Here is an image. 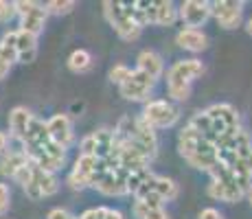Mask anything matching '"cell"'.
Segmentation results:
<instances>
[{"instance_id":"603a6c76","label":"cell","mask_w":252,"mask_h":219,"mask_svg":"<svg viewBox=\"0 0 252 219\" xmlns=\"http://www.w3.org/2000/svg\"><path fill=\"white\" fill-rule=\"evenodd\" d=\"M129 72H132V68H127L125 64H116L112 70H110V81L116 84V86H121L129 77Z\"/></svg>"},{"instance_id":"7402d4cb","label":"cell","mask_w":252,"mask_h":219,"mask_svg":"<svg viewBox=\"0 0 252 219\" xmlns=\"http://www.w3.org/2000/svg\"><path fill=\"white\" fill-rule=\"evenodd\" d=\"M75 7H77L75 0H51V2L44 4L48 16H66V13H70Z\"/></svg>"},{"instance_id":"4316f807","label":"cell","mask_w":252,"mask_h":219,"mask_svg":"<svg viewBox=\"0 0 252 219\" xmlns=\"http://www.w3.org/2000/svg\"><path fill=\"white\" fill-rule=\"evenodd\" d=\"M24 193H27V197L29 199H33V202H37V199H42V191H40V187L35 184V180H31V182H27L24 184Z\"/></svg>"},{"instance_id":"3957f363","label":"cell","mask_w":252,"mask_h":219,"mask_svg":"<svg viewBox=\"0 0 252 219\" xmlns=\"http://www.w3.org/2000/svg\"><path fill=\"white\" fill-rule=\"evenodd\" d=\"M211 184H208V195L213 199H220V202H239L241 197H246V193L237 187V182L232 180V175L228 171V167H224L221 162H217L211 169Z\"/></svg>"},{"instance_id":"ac0fdd59","label":"cell","mask_w":252,"mask_h":219,"mask_svg":"<svg viewBox=\"0 0 252 219\" xmlns=\"http://www.w3.org/2000/svg\"><path fill=\"white\" fill-rule=\"evenodd\" d=\"M178 20V9L173 2L162 0V2H154V24L158 27H171Z\"/></svg>"},{"instance_id":"4dcf8cb0","label":"cell","mask_w":252,"mask_h":219,"mask_svg":"<svg viewBox=\"0 0 252 219\" xmlns=\"http://www.w3.org/2000/svg\"><path fill=\"white\" fill-rule=\"evenodd\" d=\"M9 143H11V136L7 131H0V156H4L9 152Z\"/></svg>"},{"instance_id":"836d02e7","label":"cell","mask_w":252,"mask_h":219,"mask_svg":"<svg viewBox=\"0 0 252 219\" xmlns=\"http://www.w3.org/2000/svg\"><path fill=\"white\" fill-rule=\"evenodd\" d=\"M246 31H248V33H250V35H252V18H250V20H248V24H246Z\"/></svg>"},{"instance_id":"9c48e42d","label":"cell","mask_w":252,"mask_h":219,"mask_svg":"<svg viewBox=\"0 0 252 219\" xmlns=\"http://www.w3.org/2000/svg\"><path fill=\"white\" fill-rule=\"evenodd\" d=\"M46 131L51 136V140L55 145H60L62 149H68L75 140V131H72V123L66 114H55L46 121Z\"/></svg>"},{"instance_id":"e0dca14e","label":"cell","mask_w":252,"mask_h":219,"mask_svg":"<svg viewBox=\"0 0 252 219\" xmlns=\"http://www.w3.org/2000/svg\"><path fill=\"white\" fill-rule=\"evenodd\" d=\"M33 180H35V184L40 187L42 197H51V195H55V193L60 191V180H57V175L48 173V171H42V169H37L35 164H33Z\"/></svg>"},{"instance_id":"e575fe53","label":"cell","mask_w":252,"mask_h":219,"mask_svg":"<svg viewBox=\"0 0 252 219\" xmlns=\"http://www.w3.org/2000/svg\"><path fill=\"white\" fill-rule=\"evenodd\" d=\"M248 199H250V204H252V191L248 193Z\"/></svg>"},{"instance_id":"8fae6325","label":"cell","mask_w":252,"mask_h":219,"mask_svg":"<svg viewBox=\"0 0 252 219\" xmlns=\"http://www.w3.org/2000/svg\"><path fill=\"white\" fill-rule=\"evenodd\" d=\"M16 62H22V64H31L37 55V37L31 35V33L18 29L16 31Z\"/></svg>"},{"instance_id":"d4e9b609","label":"cell","mask_w":252,"mask_h":219,"mask_svg":"<svg viewBox=\"0 0 252 219\" xmlns=\"http://www.w3.org/2000/svg\"><path fill=\"white\" fill-rule=\"evenodd\" d=\"M79 149H81V154H79V156H94V149H96V145H94V136H92V134L84 136V138H81V143H79Z\"/></svg>"},{"instance_id":"d6986e66","label":"cell","mask_w":252,"mask_h":219,"mask_svg":"<svg viewBox=\"0 0 252 219\" xmlns=\"http://www.w3.org/2000/svg\"><path fill=\"white\" fill-rule=\"evenodd\" d=\"M152 191L156 195H160L162 202H171V199L178 197L180 193V187L173 182L171 178H164V175H154V182H152Z\"/></svg>"},{"instance_id":"f1b7e54d","label":"cell","mask_w":252,"mask_h":219,"mask_svg":"<svg viewBox=\"0 0 252 219\" xmlns=\"http://www.w3.org/2000/svg\"><path fill=\"white\" fill-rule=\"evenodd\" d=\"M46 219H77V217H72L68 211H64V208H53Z\"/></svg>"},{"instance_id":"52a82bcc","label":"cell","mask_w":252,"mask_h":219,"mask_svg":"<svg viewBox=\"0 0 252 219\" xmlns=\"http://www.w3.org/2000/svg\"><path fill=\"white\" fill-rule=\"evenodd\" d=\"M154 84H156V81H154L152 77L145 75L143 70L136 68V70L129 72L127 79L119 86V92H121V96L127 101H145L149 96V92L154 90Z\"/></svg>"},{"instance_id":"6da1fadb","label":"cell","mask_w":252,"mask_h":219,"mask_svg":"<svg viewBox=\"0 0 252 219\" xmlns=\"http://www.w3.org/2000/svg\"><path fill=\"white\" fill-rule=\"evenodd\" d=\"M178 149H180V156L193 169L208 173L217 164V147L189 125L178 136Z\"/></svg>"},{"instance_id":"2e32d148","label":"cell","mask_w":252,"mask_h":219,"mask_svg":"<svg viewBox=\"0 0 252 219\" xmlns=\"http://www.w3.org/2000/svg\"><path fill=\"white\" fill-rule=\"evenodd\" d=\"M27 156L22 154V149H16V152H7L0 160V175L2 178H13L20 169L27 164Z\"/></svg>"},{"instance_id":"ba28073f","label":"cell","mask_w":252,"mask_h":219,"mask_svg":"<svg viewBox=\"0 0 252 219\" xmlns=\"http://www.w3.org/2000/svg\"><path fill=\"white\" fill-rule=\"evenodd\" d=\"M178 18L184 22L187 29L202 27L208 18H211V2H202V0H187L178 9Z\"/></svg>"},{"instance_id":"44dd1931","label":"cell","mask_w":252,"mask_h":219,"mask_svg":"<svg viewBox=\"0 0 252 219\" xmlns=\"http://www.w3.org/2000/svg\"><path fill=\"white\" fill-rule=\"evenodd\" d=\"M90 66H92V57H90L88 51H84V48L75 51L68 57V68L72 72H86V70H90Z\"/></svg>"},{"instance_id":"f546056e","label":"cell","mask_w":252,"mask_h":219,"mask_svg":"<svg viewBox=\"0 0 252 219\" xmlns=\"http://www.w3.org/2000/svg\"><path fill=\"white\" fill-rule=\"evenodd\" d=\"M197 219H224L220 211H215V208H204V211L197 215Z\"/></svg>"},{"instance_id":"7c38bea8","label":"cell","mask_w":252,"mask_h":219,"mask_svg":"<svg viewBox=\"0 0 252 219\" xmlns=\"http://www.w3.org/2000/svg\"><path fill=\"white\" fill-rule=\"evenodd\" d=\"M176 44L180 48H184V51L202 53V51H206V46H208V37L200 29H182L176 35Z\"/></svg>"},{"instance_id":"484cf974","label":"cell","mask_w":252,"mask_h":219,"mask_svg":"<svg viewBox=\"0 0 252 219\" xmlns=\"http://www.w3.org/2000/svg\"><path fill=\"white\" fill-rule=\"evenodd\" d=\"M11 18H16V9H13V2L0 0V22H9Z\"/></svg>"},{"instance_id":"5bb4252c","label":"cell","mask_w":252,"mask_h":219,"mask_svg":"<svg viewBox=\"0 0 252 219\" xmlns=\"http://www.w3.org/2000/svg\"><path fill=\"white\" fill-rule=\"evenodd\" d=\"M46 18H48V13H46V9H44V4H40L37 2L35 4V9H31V11L27 13V16H22L20 20V29L22 31H27V33H31V35H40L42 31H44V24H46Z\"/></svg>"},{"instance_id":"ffe728a7","label":"cell","mask_w":252,"mask_h":219,"mask_svg":"<svg viewBox=\"0 0 252 219\" xmlns=\"http://www.w3.org/2000/svg\"><path fill=\"white\" fill-rule=\"evenodd\" d=\"M134 217L136 219H169L167 211L164 208H154V206H147V204L143 202H134V208H132Z\"/></svg>"},{"instance_id":"277c9868","label":"cell","mask_w":252,"mask_h":219,"mask_svg":"<svg viewBox=\"0 0 252 219\" xmlns=\"http://www.w3.org/2000/svg\"><path fill=\"white\" fill-rule=\"evenodd\" d=\"M103 13H105V20L110 22V27L116 31V35L125 42H136L143 33V29L138 27L132 18L127 16L125 11L123 2H112V0H105L103 2Z\"/></svg>"},{"instance_id":"7a4b0ae2","label":"cell","mask_w":252,"mask_h":219,"mask_svg":"<svg viewBox=\"0 0 252 219\" xmlns=\"http://www.w3.org/2000/svg\"><path fill=\"white\" fill-rule=\"evenodd\" d=\"M204 75L200 60H180L167 70V90L173 101H187L191 96V84Z\"/></svg>"},{"instance_id":"d6a6232c","label":"cell","mask_w":252,"mask_h":219,"mask_svg":"<svg viewBox=\"0 0 252 219\" xmlns=\"http://www.w3.org/2000/svg\"><path fill=\"white\" fill-rule=\"evenodd\" d=\"M246 167H248V171L252 173V149H250V154L246 156Z\"/></svg>"},{"instance_id":"8992f818","label":"cell","mask_w":252,"mask_h":219,"mask_svg":"<svg viewBox=\"0 0 252 219\" xmlns=\"http://www.w3.org/2000/svg\"><path fill=\"white\" fill-rule=\"evenodd\" d=\"M211 16H215L217 24L226 31L241 27L244 20V2H237V0H217L211 2Z\"/></svg>"},{"instance_id":"5b68a950","label":"cell","mask_w":252,"mask_h":219,"mask_svg":"<svg viewBox=\"0 0 252 219\" xmlns=\"http://www.w3.org/2000/svg\"><path fill=\"white\" fill-rule=\"evenodd\" d=\"M140 119H143L152 129H167V127H173V125L178 123L180 112H178V108L173 103L158 99V101H149V103L145 105Z\"/></svg>"},{"instance_id":"4fadbf2b","label":"cell","mask_w":252,"mask_h":219,"mask_svg":"<svg viewBox=\"0 0 252 219\" xmlns=\"http://www.w3.org/2000/svg\"><path fill=\"white\" fill-rule=\"evenodd\" d=\"M35 119V116L31 114L27 108H13L9 112V131H11V138H16L18 143H22L24 134H27L29 125H31V121Z\"/></svg>"},{"instance_id":"1f68e13d","label":"cell","mask_w":252,"mask_h":219,"mask_svg":"<svg viewBox=\"0 0 252 219\" xmlns=\"http://www.w3.org/2000/svg\"><path fill=\"white\" fill-rule=\"evenodd\" d=\"M9 70H11V64H9V62H4V60H0V81L9 75Z\"/></svg>"},{"instance_id":"83f0119b","label":"cell","mask_w":252,"mask_h":219,"mask_svg":"<svg viewBox=\"0 0 252 219\" xmlns=\"http://www.w3.org/2000/svg\"><path fill=\"white\" fill-rule=\"evenodd\" d=\"M96 219H125L121 215L119 211H114V208H96Z\"/></svg>"},{"instance_id":"cb8c5ba5","label":"cell","mask_w":252,"mask_h":219,"mask_svg":"<svg viewBox=\"0 0 252 219\" xmlns=\"http://www.w3.org/2000/svg\"><path fill=\"white\" fill-rule=\"evenodd\" d=\"M9 206H11V188L9 184L0 182V217L9 211Z\"/></svg>"},{"instance_id":"9a60e30c","label":"cell","mask_w":252,"mask_h":219,"mask_svg":"<svg viewBox=\"0 0 252 219\" xmlns=\"http://www.w3.org/2000/svg\"><path fill=\"white\" fill-rule=\"evenodd\" d=\"M138 70H143L145 75H149L154 81L160 79L162 72H164V64H162V57L154 51H140L138 53Z\"/></svg>"},{"instance_id":"30bf717a","label":"cell","mask_w":252,"mask_h":219,"mask_svg":"<svg viewBox=\"0 0 252 219\" xmlns=\"http://www.w3.org/2000/svg\"><path fill=\"white\" fill-rule=\"evenodd\" d=\"M96 162L99 160L94 156H79L72 167V171L68 175V184L72 191H81V188H88L90 187V178L96 169Z\"/></svg>"}]
</instances>
